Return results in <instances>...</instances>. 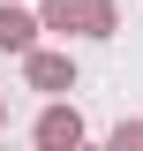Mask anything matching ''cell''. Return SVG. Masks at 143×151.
Segmentation results:
<instances>
[{
    "label": "cell",
    "mask_w": 143,
    "mask_h": 151,
    "mask_svg": "<svg viewBox=\"0 0 143 151\" xmlns=\"http://www.w3.org/2000/svg\"><path fill=\"white\" fill-rule=\"evenodd\" d=\"M60 23H83V30H106V0H53Z\"/></svg>",
    "instance_id": "obj_1"
},
{
    "label": "cell",
    "mask_w": 143,
    "mask_h": 151,
    "mask_svg": "<svg viewBox=\"0 0 143 151\" xmlns=\"http://www.w3.org/2000/svg\"><path fill=\"white\" fill-rule=\"evenodd\" d=\"M45 144H75V113H45Z\"/></svg>",
    "instance_id": "obj_3"
},
{
    "label": "cell",
    "mask_w": 143,
    "mask_h": 151,
    "mask_svg": "<svg viewBox=\"0 0 143 151\" xmlns=\"http://www.w3.org/2000/svg\"><path fill=\"white\" fill-rule=\"evenodd\" d=\"M0 45H30V23L8 15V8H0Z\"/></svg>",
    "instance_id": "obj_2"
}]
</instances>
